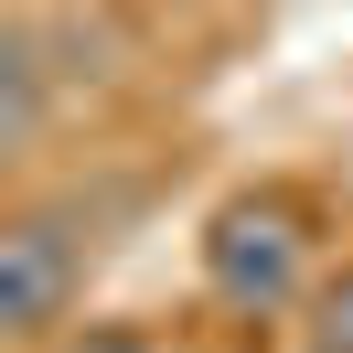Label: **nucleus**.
Segmentation results:
<instances>
[{"mask_svg":"<svg viewBox=\"0 0 353 353\" xmlns=\"http://www.w3.org/2000/svg\"><path fill=\"white\" fill-rule=\"evenodd\" d=\"M54 108H65V75H54L43 22H32V0H22V11L0 22V161H11V172H32V161H43Z\"/></svg>","mask_w":353,"mask_h":353,"instance_id":"3","label":"nucleus"},{"mask_svg":"<svg viewBox=\"0 0 353 353\" xmlns=\"http://www.w3.org/2000/svg\"><path fill=\"white\" fill-rule=\"evenodd\" d=\"M54 353H172V332H150V321H86V332H65Z\"/></svg>","mask_w":353,"mask_h":353,"instance_id":"5","label":"nucleus"},{"mask_svg":"<svg viewBox=\"0 0 353 353\" xmlns=\"http://www.w3.org/2000/svg\"><path fill=\"white\" fill-rule=\"evenodd\" d=\"M32 22H43V54H54V75H65V97L118 86V65H129V32H118L108 11H43V0H32Z\"/></svg>","mask_w":353,"mask_h":353,"instance_id":"4","label":"nucleus"},{"mask_svg":"<svg viewBox=\"0 0 353 353\" xmlns=\"http://www.w3.org/2000/svg\"><path fill=\"white\" fill-rule=\"evenodd\" d=\"M203 289L246 321H279L289 300H310V214L300 193H236L203 225Z\"/></svg>","mask_w":353,"mask_h":353,"instance_id":"2","label":"nucleus"},{"mask_svg":"<svg viewBox=\"0 0 353 353\" xmlns=\"http://www.w3.org/2000/svg\"><path fill=\"white\" fill-rule=\"evenodd\" d=\"M310 343L353 353V268H343V279H321V289H310Z\"/></svg>","mask_w":353,"mask_h":353,"instance_id":"6","label":"nucleus"},{"mask_svg":"<svg viewBox=\"0 0 353 353\" xmlns=\"http://www.w3.org/2000/svg\"><path fill=\"white\" fill-rule=\"evenodd\" d=\"M310 353H332V343H310Z\"/></svg>","mask_w":353,"mask_h":353,"instance_id":"7","label":"nucleus"},{"mask_svg":"<svg viewBox=\"0 0 353 353\" xmlns=\"http://www.w3.org/2000/svg\"><path fill=\"white\" fill-rule=\"evenodd\" d=\"M139 214V182H75V193H22L0 225V332L11 353H54L86 310V279L108 257V225Z\"/></svg>","mask_w":353,"mask_h":353,"instance_id":"1","label":"nucleus"}]
</instances>
